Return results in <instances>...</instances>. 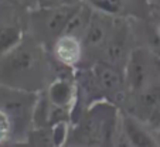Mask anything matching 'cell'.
<instances>
[{"mask_svg":"<svg viewBox=\"0 0 160 147\" xmlns=\"http://www.w3.org/2000/svg\"><path fill=\"white\" fill-rule=\"evenodd\" d=\"M122 126H123V135L126 136V140L129 144L138 147H153L156 146L154 139L136 122L133 117L125 116L122 119Z\"/></svg>","mask_w":160,"mask_h":147,"instance_id":"9","label":"cell"},{"mask_svg":"<svg viewBox=\"0 0 160 147\" xmlns=\"http://www.w3.org/2000/svg\"><path fill=\"white\" fill-rule=\"evenodd\" d=\"M118 125V112L108 102H98L88 110L82 123V135L89 144H109L113 141Z\"/></svg>","mask_w":160,"mask_h":147,"instance_id":"2","label":"cell"},{"mask_svg":"<svg viewBox=\"0 0 160 147\" xmlns=\"http://www.w3.org/2000/svg\"><path fill=\"white\" fill-rule=\"evenodd\" d=\"M13 123L10 120V116L6 113V110L0 109V143L6 141L12 136Z\"/></svg>","mask_w":160,"mask_h":147,"instance_id":"13","label":"cell"},{"mask_svg":"<svg viewBox=\"0 0 160 147\" xmlns=\"http://www.w3.org/2000/svg\"><path fill=\"white\" fill-rule=\"evenodd\" d=\"M113 27V17L99 10L92 12L87 28L81 37L84 50L89 48H103L111 36Z\"/></svg>","mask_w":160,"mask_h":147,"instance_id":"4","label":"cell"},{"mask_svg":"<svg viewBox=\"0 0 160 147\" xmlns=\"http://www.w3.org/2000/svg\"><path fill=\"white\" fill-rule=\"evenodd\" d=\"M91 16H92V9H91V6L81 3L79 7L77 9V12L74 13V16L70 18L68 24L65 26L62 34H70V36H75V37H78V38H81L85 28H87V26H88V23H89ZM62 34H61V36H62Z\"/></svg>","mask_w":160,"mask_h":147,"instance_id":"10","label":"cell"},{"mask_svg":"<svg viewBox=\"0 0 160 147\" xmlns=\"http://www.w3.org/2000/svg\"><path fill=\"white\" fill-rule=\"evenodd\" d=\"M87 81L103 96H109L113 99H121L122 92L126 88L125 75L121 74L118 66L109 62L95 64L88 74Z\"/></svg>","mask_w":160,"mask_h":147,"instance_id":"3","label":"cell"},{"mask_svg":"<svg viewBox=\"0 0 160 147\" xmlns=\"http://www.w3.org/2000/svg\"><path fill=\"white\" fill-rule=\"evenodd\" d=\"M23 40L21 30L17 26H3L0 27V57L12 51Z\"/></svg>","mask_w":160,"mask_h":147,"instance_id":"11","label":"cell"},{"mask_svg":"<svg viewBox=\"0 0 160 147\" xmlns=\"http://www.w3.org/2000/svg\"><path fill=\"white\" fill-rule=\"evenodd\" d=\"M126 47H128V27L126 24L121 20L113 21L111 36L106 41L103 51H105V60L106 62L121 68L125 66L128 58H126Z\"/></svg>","mask_w":160,"mask_h":147,"instance_id":"5","label":"cell"},{"mask_svg":"<svg viewBox=\"0 0 160 147\" xmlns=\"http://www.w3.org/2000/svg\"><path fill=\"white\" fill-rule=\"evenodd\" d=\"M84 45L81 38L70 34H62L58 38H55L54 42V54L58 62L62 65L72 68L81 61Z\"/></svg>","mask_w":160,"mask_h":147,"instance_id":"7","label":"cell"},{"mask_svg":"<svg viewBox=\"0 0 160 147\" xmlns=\"http://www.w3.org/2000/svg\"><path fill=\"white\" fill-rule=\"evenodd\" d=\"M148 120L153 125V126H160V103L157 105V108L150 113V116L148 117Z\"/></svg>","mask_w":160,"mask_h":147,"instance_id":"15","label":"cell"},{"mask_svg":"<svg viewBox=\"0 0 160 147\" xmlns=\"http://www.w3.org/2000/svg\"><path fill=\"white\" fill-rule=\"evenodd\" d=\"M45 81V58L36 41L21 40L0 57V84L17 91H36Z\"/></svg>","mask_w":160,"mask_h":147,"instance_id":"1","label":"cell"},{"mask_svg":"<svg viewBox=\"0 0 160 147\" xmlns=\"http://www.w3.org/2000/svg\"><path fill=\"white\" fill-rule=\"evenodd\" d=\"M81 2L74 4H64V6H54L45 7V13L41 20V27L48 36H52L55 38L62 34L65 26L68 24L70 18L74 16L77 9L79 7Z\"/></svg>","mask_w":160,"mask_h":147,"instance_id":"6","label":"cell"},{"mask_svg":"<svg viewBox=\"0 0 160 147\" xmlns=\"http://www.w3.org/2000/svg\"><path fill=\"white\" fill-rule=\"evenodd\" d=\"M97 10L106 13L109 16H115L122 9V0H88Z\"/></svg>","mask_w":160,"mask_h":147,"instance_id":"12","label":"cell"},{"mask_svg":"<svg viewBox=\"0 0 160 147\" xmlns=\"http://www.w3.org/2000/svg\"><path fill=\"white\" fill-rule=\"evenodd\" d=\"M79 0H44L42 7H54V6H64V4H74L78 3Z\"/></svg>","mask_w":160,"mask_h":147,"instance_id":"14","label":"cell"},{"mask_svg":"<svg viewBox=\"0 0 160 147\" xmlns=\"http://www.w3.org/2000/svg\"><path fill=\"white\" fill-rule=\"evenodd\" d=\"M47 96L51 105L70 109V106L72 105L74 96H75V89L71 81H68L67 78H58L48 86Z\"/></svg>","mask_w":160,"mask_h":147,"instance_id":"8","label":"cell"}]
</instances>
